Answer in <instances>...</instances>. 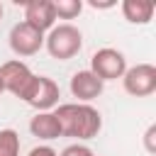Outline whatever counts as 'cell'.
<instances>
[{
	"label": "cell",
	"instance_id": "6da1fadb",
	"mask_svg": "<svg viewBox=\"0 0 156 156\" xmlns=\"http://www.w3.org/2000/svg\"><path fill=\"white\" fill-rule=\"evenodd\" d=\"M58 127H61V136H71L78 141H88L95 139L102 129V115L88 105V102H63L56 105L54 110Z\"/></svg>",
	"mask_w": 156,
	"mask_h": 156
},
{
	"label": "cell",
	"instance_id": "7a4b0ae2",
	"mask_svg": "<svg viewBox=\"0 0 156 156\" xmlns=\"http://www.w3.org/2000/svg\"><path fill=\"white\" fill-rule=\"evenodd\" d=\"M44 46L49 51L51 58L58 61H68L73 58L80 49H83V34L78 27L63 22V24H54L46 34H44Z\"/></svg>",
	"mask_w": 156,
	"mask_h": 156
},
{
	"label": "cell",
	"instance_id": "3957f363",
	"mask_svg": "<svg viewBox=\"0 0 156 156\" xmlns=\"http://www.w3.org/2000/svg\"><path fill=\"white\" fill-rule=\"evenodd\" d=\"M34 78H37V73H32V68L20 58H10L0 66L2 88L7 93H12L15 98H20V100H27V95L34 85Z\"/></svg>",
	"mask_w": 156,
	"mask_h": 156
},
{
	"label": "cell",
	"instance_id": "277c9868",
	"mask_svg": "<svg viewBox=\"0 0 156 156\" xmlns=\"http://www.w3.org/2000/svg\"><path fill=\"white\" fill-rule=\"evenodd\" d=\"M90 73H95L102 83L107 80H117L124 76L127 71V58L122 51L112 49V46H105V49H98L93 56H90Z\"/></svg>",
	"mask_w": 156,
	"mask_h": 156
},
{
	"label": "cell",
	"instance_id": "5b68a950",
	"mask_svg": "<svg viewBox=\"0 0 156 156\" xmlns=\"http://www.w3.org/2000/svg\"><path fill=\"white\" fill-rule=\"evenodd\" d=\"M122 88L132 98H149L156 90V66L151 63H136L124 71Z\"/></svg>",
	"mask_w": 156,
	"mask_h": 156
},
{
	"label": "cell",
	"instance_id": "8992f818",
	"mask_svg": "<svg viewBox=\"0 0 156 156\" xmlns=\"http://www.w3.org/2000/svg\"><path fill=\"white\" fill-rule=\"evenodd\" d=\"M58 98H61V90H58V83L49 76H37L34 78V85L27 95V105L34 107L37 112H51L56 110L58 105Z\"/></svg>",
	"mask_w": 156,
	"mask_h": 156
},
{
	"label": "cell",
	"instance_id": "52a82bcc",
	"mask_svg": "<svg viewBox=\"0 0 156 156\" xmlns=\"http://www.w3.org/2000/svg\"><path fill=\"white\" fill-rule=\"evenodd\" d=\"M10 49L17 54V56H34L41 51L44 46V34L34 27H29L27 22H17L12 29H10Z\"/></svg>",
	"mask_w": 156,
	"mask_h": 156
},
{
	"label": "cell",
	"instance_id": "ba28073f",
	"mask_svg": "<svg viewBox=\"0 0 156 156\" xmlns=\"http://www.w3.org/2000/svg\"><path fill=\"white\" fill-rule=\"evenodd\" d=\"M102 90H105V83L95 76V73H90L88 68L85 71H76L73 76H71V95L78 100V102H93L95 98H100L102 95Z\"/></svg>",
	"mask_w": 156,
	"mask_h": 156
},
{
	"label": "cell",
	"instance_id": "9c48e42d",
	"mask_svg": "<svg viewBox=\"0 0 156 156\" xmlns=\"http://www.w3.org/2000/svg\"><path fill=\"white\" fill-rule=\"evenodd\" d=\"M29 27L39 29L41 34H46L54 24H56V15H54V5L51 0H29L24 2V20Z\"/></svg>",
	"mask_w": 156,
	"mask_h": 156
},
{
	"label": "cell",
	"instance_id": "30bf717a",
	"mask_svg": "<svg viewBox=\"0 0 156 156\" xmlns=\"http://www.w3.org/2000/svg\"><path fill=\"white\" fill-rule=\"evenodd\" d=\"M29 132L32 136L41 139V141H51V139H58L61 136V127H58V119L51 112H37L32 119H29Z\"/></svg>",
	"mask_w": 156,
	"mask_h": 156
},
{
	"label": "cell",
	"instance_id": "8fae6325",
	"mask_svg": "<svg viewBox=\"0 0 156 156\" xmlns=\"http://www.w3.org/2000/svg\"><path fill=\"white\" fill-rule=\"evenodd\" d=\"M119 10H122L127 22H132V24H149L154 20L156 5L151 0H122Z\"/></svg>",
	"mask_w": 156,
	"mask_h": 156
},
{
	"label": "cell",
	"instance_id": "7c38bea8",
	"mask_svg": "<svg viewBox=\"0 0 156 156\" xmlns=\"http://www.w3.org/2000/svg\"><path fill=\"white\" fill-rule=\"evenodd\" d=\"M56 20H76L83 12V0H51Z\"/></svg>",
	"mask_w": 156,
	"mask_h": 156
},
{
	"label": "cell",
	"instance_id": "4fadbf2b",
	"mask_svg": "<svg viewBox=\"0 0 156 156\" xmlns=\"http://www.w3.org/2000/svg\"><path fill=\"white\" fill-rule=\"evenodd\" d=\"M0 156H20V134L15 129H0Z\"/></svg>",
	"mask_w": 156,
	"mask_h": 156
},
{
	"label": "cell",
	"instance_id": "5bb4252c",
	"mask_svg": "<svg viewBox=\"0 0 156 156\" xmlns=\"http://www.w3.org/2000/svg\"><path fill=\"white\" fill-rule=\"evenodd\" d=\"M58 156H95V154H93V149H90V146H85V144H78V141H76V144H68Z\"/></svg>",
	"mask_w": 156,
	"mask_h": 156
},
{
	"label": "cell",
	"instance_id": "9a60e30c",
	"mask_svg": "<svg viewBox=\"0 0 156 156\" xmlns=\"http://www.w3.org/2000/svg\"><path fill=\"white\" fill-rule=\"evenodd\" d=\"M144 149L146 154H156V124H149L144 132Z\"/></svg>",
	"mask_w": 156,
	"mask_h": 156
},
{
	"label": "cell",
	"instance_id": "2e32d148",
	"mask_svg": "<svg viewBox=\"0 0 156 156\" xmlns=\"http://www.w3.org/2000/svg\"><path fill=\"white\" fill-rule=\"evenodd\" d=\"M27 156H58V151L51 149V146H46V144H39V146H34Z\"/></svg>",
	"mask_w": 156,
	"mask_h": 156
},
{
	"label": "cell",
	"instance_id": "e0dca14e",
	"mask_svg": "<svg viewBox=\"0 0 156 156\" xmlns=\"http://www.w3.org/2000/svg\"><path fill=\"white\" fill-rule=\"evenodd\" d=\"M88 5H90V7H95V10H107V7H115L117 2H115V0H107V2H98V0H90Z\"/></svg>",
	"mask_w": 156,
	"mask_h": 156
},
{
	"label": "cell",
	"instance_id": "ac0fdd59",
	"mask_svg": "<svg viewBox=\"0 0 156 156\" xmlns=\"http://www.w3.org/2000/svg\"><path fill=\"white\" fill-rule=\"evenodd\" d=\"M2 93H5V88H2V80H0V95H2Z\"/></svg>",
	"mask_w": 156,
	"mask_h": 156
},
{
	"label": "cell",
	"instance_id": "d6986e66",
	"mask_svg": "<svg viewBox=\"0 0 156 156\" xmlns=\"http://www.w3.org/2000/svg\"><path fill=\"white\" fill-rule=\"evenodd\" d=\"M0 20H2V5H0Z\"/></svg>",
	"mask_w": 156,
	"mask_h": 156
}]
</instances>
